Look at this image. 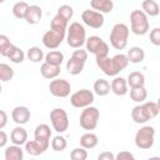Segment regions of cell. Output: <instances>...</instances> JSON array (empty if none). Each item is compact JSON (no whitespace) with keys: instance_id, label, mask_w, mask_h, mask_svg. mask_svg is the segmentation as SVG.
Masks as SVG:
<instances>
[{"instance_id":"cell-1","label":"cell","mask_w":160,"mask_h":160,"mask_svg":"<svg viewBox=\"0 0 160 160\" xmlns=\"http://www.w3.org/2000/svg\"><path fill=\"white\" fill-rule=\"evenodd\" d=\"M65 36H66V42L70 48L79 49L85 44L86 31H85V28L80 22L75 21V22H71L70 26L66 29Z\"/></svg>"},{"instance_id":"cell-2","label":"cell","mask_w":160,"mask_h":160,"mask_svg":"<svg viewBox=\"0 0 160 160\" xmlns=\"http://www.w3.org/2000/svg\"><path fill=\"white\" fill-rule=\"evenodd\" d=\"M128 39H129V28L122 22L115 24L109 36L111 46L116 50H122L128 45Z\"/></svg>"},{"instance_id":"cell-3","label":"cell","mask_w":160,"mask_h":160,"mask_svg":"<svg viewBox=\"0 0 160 160\" xmlns=\"http://www.w3.org/2000/svg\"><path fill=\"white\" fill-rule=\"evenodd\" d=\"M130 24H131V31L135 35H145V34H148L149 28H150L148 15L142 10H132L131 11Z\"/></svg>"},{"instance_id":"cell-4","label":"cell","mask_w":160,"mask_h":160,"mask_svg":"<svg viewBox=\"0 0 160 160\" xmlns=\"http://www.w3.org/2000/svg\"><path fill=\"white\" fill-rule=\"evenodd\" d=\"M154 141H155V129L150 125L142 126L135 134V145L139 149L148 150L152 148Z\"/></svg>"},{"instance_id":"cell-5","label":"cell","mask_w":160,"mask_h":160,"mask_svg":"<svg viewBox=\"0 0 160 160\" xmlns=\"http://www.w3.org/2000/svg\"><path fill=\"white\" fill-rule=\"evenodd\" d=\"M100 111L95 106H86L80 114V126L84 130H94L98 126Z\"/></svg>"},{"instance_id":"cell-6","label":"cell","mask_w":160,"mask_h":160,"mask_svg":"<svg viewBox=\"0 0 160 160\" xmlns=\"http://www.w3.org/2000/svg\"><path fill=\"white\" fill-rule=\"evenodd\" d=\"M50 121H51L52 129L59 134L65 132L69 128V116H68L66 111L61 108H55L51 110Z\"/></svg>"},{"instance_id":"cell-7","label":"cell","mask_w":160,"mask_h":160,"mask_svg":"<svg viewBox=\"0 0 160 160\" xmlns=\"http://www.w3.org/2000/svg\"><path fill=\"white\" fill-rule=\"evenodd\" d=\"M86 51L94 54L95 56H105L109 54V45L96 35H92L85 40Z\"/></svg>"},{"instance_id":"cell-8","label":"cell","mask_w":160,"mask_h":160,"mask_svg":"<svg viewBox=\"0 0 160 160\" xmlns=\"http://www.w3.org/2000/svg\"><path fill=\"white\" fill-rule=\"evenodd\" d=\"M94 102V92L88 89H81L70 96V104L74 108H86Z\"/></svg>"},{"instance_id":"cell-9","label":"cell","mask_w":160,"mask_h":160,"mask_svg":"<svg viewBox=\"0 0 160 160\" xmlns=\"http://www.w3.org/2000/svg\"><path fill=\"white\" fill-rule=\"evenodd\" d=\"M49 90L55 98H66L70 94L71 85L65 79H55L49 84Z\"/></svg>"},{"instance_id":"cell-10","label":"cell","mask_w":160,"mask_h":160,"mask_svg":"<svg viewBox=\"0 0 160 160\" xmlns=\"http://www.w3.org/2000/svg\"><path fill=\"white\" fill-rule=\"evenodd\" d=\"M81 20L85 25L92 29H100L104 25V15L95 10H84L81 14Z\"/></svg>"},{"instance_id":"cell-11","label":"cell","mask_w":160,"mask_h":160,"mask_svg":"<svg viewBox=\"0 0 160 160\" xmlns=\"http://www.w3.org/2000/svg\"><path fill=\"white\" fill-rule=\"evenodd\" d=\"M65 35L66 32H59V31H54L50 29L42 35V44L45 48L50 50H55L60 46V44L65 39Z\"/></svg>"},{"instance_id":"cell-12","label":"cell","mask_w":160,"mask_h":160,"mask_svg":"<svg viewBox=\"0 0 160 160\" xmlns=\"http://www.w3.org/2000/svg\"><path fill=\"white\" fill-rule=\"evenodd\" d=\"M34 138L36 141L42 144L46 149L50 146V138H51V129L48 124H40L35 128L34 131Z\"/></svg>"},{"instance_id":"cell-13","label":"cell","mask_w":160,"mask_h":160,"mask_svg":"<svg viewBox=\"0 0 160 160\" xmlns=\"http://www.w3.org/2000/svg\"><path fill=\"white\" fill-rule=\"evenodd\" d=\"M96 65L100 68V70H102V72L108 76H116L118 75V71L115 70V66H114V62H112V59L109 58L108 55L105 56H96Z\"/></svg>"},{"instance_id":"cell-14","label":"cell","mask_w":160,"mask_h":160,"mask_svg":"<svg viewBox=\"0 0 160 160\" xmlns=\"http://www.w3.org/2000/svg\"><path fill=\"white\" fill-rule=\"evenodd\" d=\"M30 110L26 106H15L11 111V119L18 125H24L30 120Z\"/></svg>"},{"instance_id":"cell-15","label":"cell","mask_w":160,"mask_h":160,"mask_svg":"<svg viewBox=\"0 0 160 160\" xmlns=\"http://www.w3.org/2000/svg\"><path fill=\"white\" fill-rule=\"evenodd\" d=\"M42 18V9L39 5H29L26 14H25V20L30 25H36L40 22Z\"/></svg>"},{"instance_id":"cell-16","label":"cell","mask_w":160,"mask_h":160,"mask_svg":"<svg viewBox=\"0 0 160 160\" xmlns=\"http://www.w3.org/2000/svg\"><path fill=\"white\" fill-rule=\"evenodd\" d=\"M110 90L115 95H118V96L126 95L128 91H129L128 90V82H126V80L124 78H121V76H115L114 80L111 81V84H110Z\"/></svg>"},{"instance_id":"cell-17","label":"cell","mask_w":160,"mask_h":160,"mask_svg":"<svg viewBox=\"0 0 160 160\" xmlns=\"http://www.w3.org/2000/svg\"><path fill=\"white\" fill-rule=\"evenodd\" d=\"M10 140L15 145H25V142L28 141V131L21 126L14 128L10 134Z\"/></svg>"},{"instance_id":"cell-18","label":"cell","mask_w":160,"mask_h":160,"mask_svg":"<svg viewBox=\"0 0 160 160\" xmlns=\"http://www.w3.org/2000/svg\"><path fill=\"white\" fill-rule=\"evenodd\" d=\"M90 5L92 10L99 11L101 14L111 12L114 9V1L112 0H90Z\"/></svg>"},{"instance_id":"cell-19","label":"cell","mask_w":160,"mask_h":160,"mask_svg":"<svg viewBox=\"0 0 160 160\" xmlns=\"http://www.w3.org/2000/svg\"><path fill=\"white\" fill-rule=\"evenodd\" d=\"M40 72H41L42 78H45V79H55L60 74V66L51 65L45 61L40 66Z\"/></svg>"},{"instance_id":"cell-20","label":"cell","mask_w":160,"mask_h":160,"mask_svg":"<svg viewBox=\"0 0 160 160\" xmlns=\"http://www.w3.org/2000/svg\"><path fill=\"white\" fill-rule=\"evenodd\" d=\"M46 150L48 149L42 144H40L39 141H36V140H30V141H26L25 142V151L29 155H31V156H39V155H41Z\"/></svg>"},{"instance_id":"cell-21","label":"cell","mask_w":160,"mask_h":160,"mask_svg":"<svg viewBox=\"0 0 160 160\" xmlns=\"http://www.w3.org/2000/svg\"><path fill=\"white\" fill-rule=\"evenodd\" d=\"M24 150L20 145H10L5 149V160H22Z\"/></svg>"},{"instance_id":"cell-22","label":"cell","mask_w":160,"mask_h":160,"mask_svg":"<svg viewBox=\"0 0 160 160\" xmlns=\"http://www.w3.org/2000/svg\"><path fill=\"white\" fill-rule=\"evenodd\" d=\"M126 56H128V59H129V62L139 64V62H141V61L145 59V52H144V50H142L140 46H132V48H130V50L128 51Z\"/></svg>"},{"instance_id":"cell-23","label":"cell","mask_w":160,"mask_h":160,"mask_svg":"<svg viewBox=\"0 0 160 160\" xmlns=\"http://www.w3.org/2000/svg\"><path fill=\"white\" fill-rule=\"evenodd\" d=\"M126 82H128V86H130V88L144 86L145 85V76L140 71H132L129 74Z\"/></svg>"},{"instance_id":"cell-24","label":"cell","mask_w":160,"mask_h":160,"mask_svg":"<svg viewBox=\"0 0 160 160\" xmlns=\"http://www.w3.org/2000/svg\"><path fill=\"white\" fill-rule=\"evenodd\" d=\"M98 142L99 139L94 132H86L80 138V146L84 149H94Z\"/></svg>"},{"instance_id":"cell-25","label":"cell","mask_w":160,"mask_h":160,"mask_svg":"<svg viewBox=\"0 0 160 160\" xmlns=\"http://www.w3.org/2000/svg\"><path fill=\"white\" fill-rule=\"evenodd\" d=\"M84 65H85V62H81L70 56V59L66 62V70L70 75H79L84 70Z\"/></svg>"},{"instance_id":"cell-26","label":"cell","mask_w":160,"mask_h":160,"mask_svg":"<svg viewBox=\"0 0 160 160\" xmlns=\"http://www.w3.org/2000/svg\"><path fill=\"white\" fill-rule=\"evenodd\" d=\"M6 58L10 59L15 64H21L24 61V59H25V54L20 48H18V46H15L12 44L10 50H9V52H8V55H6Z\"/></svg>"},{"instance_id":"cell-27","label":"cell","mask_w":160,"mask_h":160,"mask_svg":"<svg viewBox=\"0 0 160 160\" xmlns=\"http://www.w3.org/2000/svg\"><path fill=\"white\" fill-rule=\"evenodd\" d=\"M45 61L51 64V65H56V66H60L64 61V54L59 50H51L49 51L46 55H45Z\"/></svg>"},{"instance_id":"cell-28","label":"cell","mask_w":160,"mask_h":160,"mask_svg":"<svg viewBox=\"0 0 160 160\" xmlns=\"http://www.w3.org/2000/svg\"><path fill=\"white\" fill-rule=\"evenodd\" d=\"M94 91L99 96H106L110 92V84L105 79H98L94 82Z\"/></svg>"},{"instance_id":"cell-29","label":"cell","mask_w":160,"mask_h":160,"mask_svg":"<svg viewBox=\"0 0 160 160\" xmlns=\"http://www.w3.org/2000/svg\"><path fill=\"white\" fill-rule=\"evenodd\" d=\"M50 29L54 31H59V32H66L68 29V21L65 19H62L60 15H55L50 22Z\"/></svg>"},{"instance_id":"cell-30","label":"cell","mask_w":160,"mask_h":160,"mask_svg":"<svg viewBox=\"0 0 160 160\" xmlns=\"http://www.w3.org/2000/svg\"><path fill=\"white\" fill-rule=\"evenodd\" d=\"M148 96V91L144 86H139V88H130V98L132 101L135 102H144L146 100Z\"/></svg>"},{"instance_id":"cell-31","label":"cell","mask_w":160,"mask_h":160,"mask_svg":"<svg viewBox=\"0 0 160 160\" xmlns=\"http://www.w3.org/2000/svg\"><path fill=\"white\" fill-rule=\"evenodd\" d=\"M142 109H144V112L145 115L148 116V119H154L158 116L159 111H160V108H159V104L155 102V101H148V102H144L142 105Z\"/></svg>"},{"instance_id":"cell-32","label":"cell","mask_w":160,"mask_h":160,"mask_svg":"<svg viewBox=\"0 0 160 160\" xmlns=\"http://www.w3.org/2000/svg\"><path fill=\"white\" fill-rule=\"evenodd\" d=\"M142 11L148 16H158L159 15V4L155 0H144L142 1Z\"/></svg>"},{"instance_id":"cell-33","label":"cell","mask_w":160,"mask_h":160,"mask_svg":"<svg viewBox=\"0 0 160 160\" xmlns=\"http://www.w3.org/2000/svg\"><path fill=\"white\" fill-rule=\"evenodd\" d=\"M111 59H112V62H114V66H115V70L118 71V74L120 71H122L129 65V59L125 54H116Z\"/></svg>"},{"instance_id":"cell-34","label":"cell","mask_w":160,"mask_h":160,"mask_svg":"<svg viewBox=\"0 0 160 160\" xmlns=\"http://www.w3.org/2000/svg\"><path fill=\"white\" fill-rule=\"evenodd\" d=\"M131 118H132V120L136 124H145L149 120L148 116L145 115L144 109H142L141 105H136V106L132 108V110H131Z\"/></svg>"},{"instance_id":"cell-35","label":"cell","mask_w":160,"mask_h":160,"mask_svg":"<svg viewBox=\"0 0 160 160\" xmlns=\"http://www.w3.org/2000/svg\"><path fill=\"white\" fill-rule=\"evenodd\" d=\"M26 56H28V59H29L30 61H32V62H40V61H42L44 58H45L44 51H42L40 48H38V46H31V48L28 50Z\"/></svg>"},{"instance_id":"cell-36","label":"cell","mask_w":160,"mask_h":160,"mask_svg":"<svg viewBox=\"0 0 160 160\" xmlns=\"http://www.w3.org/2000/svg\"><path fill=\"white\" fill-rule=\"evenodd\" d=\"M29 8V4L25 1H18L16 4H14L12 6V14L16 19H25V14L26 10Z\"/></svg>"},{"instance_id":"cell-37","label":"cell","mask_w":160,"mask_h":160,"mask_svg":"<svg viewBox=\"0 0 160 160\" xmlns=\"http://www.w3.org/2000/svg\"><path fill=\"white\" fill-rule=\"evenodd\" d=\"M14 78V69L8 64H0V81H10Z\"/></svg>"},{"instance_id":"cell-38","label":"cell","mask_w":160,"mask_h":160,"mask_svg":"<svg viewBox=\"0 0 160 160\" xmlns=\"http://www.w3.org/2000/svg\"><path fill=\"white\" fill-rule=\"evenodd\" d=\"M66 145H68V142H66V139L64 138V136H61V135H56L52 140H51V149L54 150V151H62V150H65L66 149Z\"/></svg>"},{"instance_id":"cell-39","label":"cell","mask_w":160,"mask_h":160,"mask_svg":"<svg viewBox=\"0 0 160 160\" xmlns=\"http://www.w3.org/2000/svg\"><path fill=\"white\" fill-rule=\"evenodd\" d=\"M58 15H60L62 19H65L69 22V20H71V18L74 15V9L70 5H66V4L65 5H61L58 9Z\"/></svg>"},{"instance_id":"cell-40","label":"cell","mask_w":160,"mask_h":160,"mask_svg":"<svg viewBox=\"0 0 160 160\" xmlns=\"http://www.w3.org/2000/svg\"><path fill=\"white\" fill-rule=\"evenodd\" d=\"M11 42H10V39L4 35V34H0V55L2 56H6L10 48H11Z\"/></svg>"},{"instance_id":"cell-41","label":"cell","mask_w":160,"mask_h":160,"mask_svg":"<svg viewBox=\"0 0 160 160\" xmlns=\"http://www.w3.org/2000/svg\"><path fill=\"white\" fill-rule=\"evenodd\" d=\"M70 158L72 160H86L88 159V151L84 148H75L70 152Z\"/></svg>"},{"instance_id":"cell-42","label":"cell","mask_w":160,"mask_h":160,"mask_svg":"<svg viewBox=\"0 0 160 160\" xmlns=\"http://www.w3.org/2000/svg\"><path fill=\"white\" fill-rule=\"evenodd\" d=\"M71 58H74V59L81 61V62H86V60H88V51L79 48L78 50H75V51L71 54Z\"/></svg>"},{"instance_id":"cell-43","label":"cell","mask_w":160,"mask_h":160,"mask_svg":"<svg viewBox=\"0 0 160 160\" xmlns=\"http://www.w3.org/2000/svg\"><path fill=\"white\" fill-rule=\"evenodd\" d=\"M150 41L155 46H159L160 45V29L159 28H154L150 31Z\"/></svg>"},{"instance_id":"cell-44","label":"cell","mask_w":160,"mask_h":160,"mask_svg":"<svg viewBox=\"0 0 160 160\" xmlns=\"http://www.w3.org/2000/svg\"><path fill=\"white\" fill-rule=\"evenodd\" d=\"M116 160H134V155L130 151H120L116 156Z\"/></svg>"},{"instance_id":"cell-45","label":"cell","mask_w":160,"mask_h":160,"mask_svg":"<svg viewBox=\"0 0 160 160\" xmlns=\"http://www.w3.org/2000/svg\"><path fill=\"white\" fill-rule=\"evenodd\" d=\"M98 159L99 160H115V155L110 151H104V152L99 154Z\"/></svg>"},{"instance_id":"cell-46","label":"cell","mask_w":160,"mask_h":160,"mask_svg":"<svg viewBox=\"0 0 160 160\" xmlns=\"http://www.w3.org/2000/svg\"><path fill=\"white\" fill-rule=\"evenodd\" d=\"M8 124V115L4 110H0V129H4Z\"/></svg>"},{"instance_id":"cell-47","label":"cell","mask_w":160,"mask_h":160,"mask_svg":"<svg viewBox=\"0 0 160 160\" xmlns=\"http://www.w3.org/2000/svg\"><path fill=\"white\" fill-rule=\"evenodd\" d=\"M8 144V134L0 129V148H4Z\"/></svg>"},{"instance_id":"cell-48","label":"cell","mask_w":160,"mask_h":160,"mask_svg":"<svg viewBox=\"0 0 160 160\" xmlns=\"http://www.w3.org/2000/svg\"><path fill=\"white\" fill-rule=\"evenodd\" d=\"M4 1H5V0H0V4H2V2H4Z\"/></svg>"},{"instance_id":"cell-49","label":"cell","mask_w":160,"mask_h":160,"mask_svg":"<svg viewBox=\"0 0 160 160\" xmlns=\"http://www.w3.org/2000/svg\"><path fill=\"white\" fill-rule=\"evenodd\" d=\"M1 90H2V88H1V85H0V92H1Z\"/></svg>"}]
</instances>
